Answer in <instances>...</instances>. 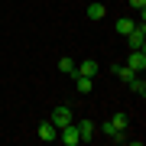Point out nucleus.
<instances>
[{
  "instance_id": "obj_7",
  "label": "nucleus",
  "mask_w": 146,
  "mask_h": 146,
  "mask_svg": "<svg viewBox=\"0 0 146 146\" xmlns=\"http://www.w3.org/2000/svg\"><path fill=\"white\" fill-rule=\"evenodd\" d=\"M98 72H101V65L94 62V58H81V62H78V75H88V78H94Z\"/></svg>"
},
{
  "instance_id": "obj_1",
  "label": "nucleus",
  "mask_w": 146,
  "mask_h": 146,
  "mask_svg": "<svg viewBox=\"0 0 146 146\" xmlns=\"http://www.w3.org/2000/svg\"><path fill=\"white\" fill-rule=\"evenodd\" d=\"M127 127H130V117H127V114H114L101 130H104L107 136H114V133H127Z\"/></svg>"
},
{
  "instance_id": "obj_5",
  "label": "nucleus",
  "mask_w": 146,
  "mask_h": 146,
  "mask_svg": "<svg viewBox=\"0 0 146 146\" xmlns=\"http://www.w3.org/2000/svg\"><path fill=\"white\" fill-rule=\"evenodd\" d=\"M127 42H130V49H143L146 46V26H143V20H140V26H133V33L127 36Z\"/></svg>"
},
{
  "instance_id": "obj_9",
  "label": "nucleus",
  "mask_w": 146,
  "mask_h": 146,
  "mask_svg": "<svg viewBox=\"0 0 146 146\" xmlns=\"http://www.w3.org/2000/svg\"><path fill=\"white\" fill-rule=\"evenodd\" d=\"M94 130H98V127H94L91 120H78V133H81V143H91V140H94Z\"/></svg>"
},
{
  "instance_id": "obj_10",
  "label": "nucleus",
  "mask_w": 146,
  "mask_h": 146,
  "mask_svg": "<svg viewBox=\"0 0 146 146\" xmlns=\"http://www.w3.org/2000/svg\"><path fill=\"white\" fill-rule=\"evenodd\" d=\"M75 88H78V94H91L94 78H88V75H75Z\"/></svg>"
},
{
  "instance_id": "obj_13",
  "label": "nucleus",
  "mask_w": 146,
  "mask_h": 146,
  "mask_svg": "<svg viewBox=\"0 0 146 146\" xmlns=\"http://www.w3.org/2000/svg\"><path fill=\"white\" fill-rule=\"evenodd\" d=\"M133 26H136V23L130 20V16H123V20H117V26H114V29L120 33V36H130V33H133Z\"/></svg>"
},
{
  "instance_id": "obj_12",
  "label": "nucleus",
  "mask_w": 146,
  "mask_h": 146,
  "mask_svg": "<svg viewBox=\"0 0 146 146\" xmlns=\"http://www.w3.org/2000/svg\"><path fill=\"white\" fill-rule=\"evenodd\" d=\"M127 84H130V91H133V94H140V98L146 94V81H143V75H133Z\"/></svg>"
},
{
  "instance_id": "obj_2",
  "label": "nucleus",
  "mask_w": 146,
  "mask_h": 146,
  "mask_svg": "<svg viewBox=\"0 0 146 146\" xmlns=\"http://www.w3.org/2000/svg\"><path fill=\"white\" fill-rule=\"evenodd\" d=\"M72 120H75V117H72V107H65V104H62V107H55L52 114H49V123H52L55 130H62V127H68Z\"/></svg>"
},
{
  "instance_id": "obj_8",
  "label": "nucleus",
  "mask_w": 146,
  "mask_h": 146,
  "mask_svg": "<svg viewBox=\"0 0 146 146\" xmlns=\"http://www.w3.org/2000/svg\"><path fill=\"white\" fill-rule=\"evenodd\" d=\"M104 16H107V7L104 3H88V20L91 23H101Z\"/></svg>"
},
{
  "instance_id": "obj_6",
  "label": "nucleus",
  "mask_w": 146,
  "mask_h": 146,
  "mask_svg": "<svg viewBox=\"0 0 146 146\" xmlns=\"http://www.w3.org/2000/svg\"><path fill=\"white\" fill-rule=\"evenodd\" d=\"M36 136H39L42 143H55V140H58V130L46 120V123H39V127H36Z\"/></svg>"
},
{
  "instance_id": "obj_15",
  "label": "nucleus",
  "mask_w": 146,
  "mask_h": 146,
  "mask_svg": "<svg viewBox=\"0 0 146 146\" xmlns=\"http://www.w3.org/2000/svg\"><path fill=\"white\" fill-rule=\"evenodd\" d=\"M130 7H133V10H140V20L146 16V0H130Z\"/></svg>"
},
{
  "instance_id": "obj_4",
  "label": "nucleus",
  "mask_w": 146,
  "mask_h": 146,
  "mask_svg": "<svg viewBox=\"0 0 146 146\" xmlns=\"http://www.w3.org/2000/svg\"><path fill=\"white\" fill-rule=\"evenodd\" d=\"M127 68H133L136 75H143V68H146V49H130V58H127Z\"/></svg>"
},
{
  "instance_id": "obj_14",
  "label": "nucleus",
  "mask_w": 146,
  "mask_h": 146,
  "mask_svg": "<svg viewBox=\"0 0 146 146\" xmlns=\"http://www.w3.org/2000/svg\"><path fill=\"white\" fill-rule=\"evenodd\" d=\"M114 75H117L120 81H130V78H133L136 72H133V68H127V65H114Z\"/></svg>"
},
{
  "instance_id": "obj_3",
  "label": "nucleus",
  "mask_w": 146,
  "mask_h": 146,
  "mask_svg": "<svg viewBox=\"0 0 146 146\" xmlns=\"http://www.w3.org/2000/svg\"><path fill=\"white\" fill-rule=\"evenodd\" d=\"M58 140H62L65 146H78L81 143V133H78V123H68V127H62V130H58Z\"/></svg>"
},
{
  "instance_id": "obj_11",
  "label": "nucleus",
  "mask_w": 146,
  "mask_h": 146,
  "mask_svg": "<svg viewBox=\"0 0 146 146\" xmlns=\"http://www.w3.org/2000/svg\"><path fill=\"white\" fill-rule=\"evenodd\" d=\"M58 72L75 78V75H78V62H75V58H58Z\"/></svg>"
}]
</instances>
